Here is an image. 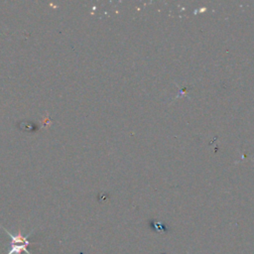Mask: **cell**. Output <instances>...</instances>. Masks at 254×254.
<instances>
[{
	"mask_svg": "<svg viewBox=\"0 0 254 254\" xmlns=\"http://www.w3.org/2000/svg\"><path fill=\"white\" fill-rule=\"evenodd\" d=\"M3 228V227H2ZM7 234L9 235L11 241L9 243V248H8V253L7 254H21L22 252H25L27 254H31L29 249H28V246L31 244V242H29L28 240V236H23L21 234V232L19 231V233L17 235H14V234H11L7 229L3 228Z\"/></svg>",
	"mask_w": 254,
	"mask_h": 254,
	"instance_id": "obj_1",
	"label": "cell"
}]
</instances>
